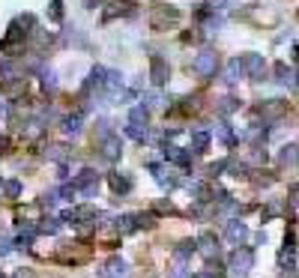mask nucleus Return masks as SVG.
Here are the masks:
<instances>
[{"instance_id": "nucleus-1", "label": "nucleus", "mask_w": 299, "mask_h": 278, "mask_svg": "<svg viewBox=\"0 0 299 278\" xmlns=\"http://www.w3.org/2000/svg\"><path fill=\"white\" fill-rule=\"evenodd\" d=\"M176 21H180V9L176 6H165V3H158L150 9V27L153 30H168V27H174Z\"/></svg>"}, {"instance_id": "nucleus-2", "label": "nucleus", "mask_w": 299, "mask_h": 278, "mask_svg": "<svg viewBox=\"0 0 299 278\" xmlns=\"http://www.w3.org/2000/svg\"><path fill=\"white\" fill-rule=\"evenodd\" d=\"M192 69L197 72L201 78H212V75H215V69H218V54L210 51V48H204V51H201L192 60Z\"/></svg>"}, {"instance_id": "nucleus-3", "label": "nucleus", "mask_w": 299, "mask_h": 278, "mask_svg": "<svg viewBox=\"0 0 299 278\" xmlns=\"http://www.w3.org/2000/svg\"><path fill=\"white\" fill-rule=\"evenodd\" d=\"M251 266H254V251L246 248V245H240V248L230 254V272H233V275H248Z\"/></svg>"}, {"instance_id": "nucleus-4", "label": "nucleus", "mask_w": 299, "mask_h": 278, "mask_svg": "<svg viewBox=\"0 0 299 278\" xmlns=\"http://www.w3.org/2000/svg\"><path fill=\"white\" fill-rule=\"evenodd\" d=\"M72 186H75V191H81L84 197H93V194L99 191V174H96L93 168H84L81 174L72 180Z\"/></svg>"}, {"instance_id": "nucleus-5", "label": "nucleus", "mask_w": 299, "mask_h": 278, "mask_svg": "<svg viewBox=\"0 0 299 278\" xmlns=\"http://www.w3.org/2000/svg\"><path fill=\"white\" fill-rule=\"evenodd\" d=\"M168 78H171V66H168V60L158 57V54H153V57H150V81H153V87L156 90L165 87Z\"/></svg>"}, {"instance_id": "nucleus-6", "label": "nucleus", "mask_w": 299, "mask_h": 278, "mask_svg": "<svg viewBox=\"0 0 299 278\" xmlns=\"http://www.w3.org/2000/svg\"><path fill=\"white\" fill-rule=\"evenodd\" d=\"M135 12H138V6H135V3H129V0H114V3L102 6V21H114V18H132Z\"/></svg>"}, {"instance_id": "nucleus-7", "label": "nucleus", "mask_w": 299, "mask_h": 278, "mask_svg": "<svg viewBox=\"0 0 299 278\" xmlns=\"http://www.w3.org/2000/svg\"><path fill=\"white\" fill-rule=\"evenodd\" d=\"M162 153H165L168 162H174L180 168H189V165H192V150H183V147H176V144H165Z\"/></svg>"}, {"instance_id": "nucleus-8", "label": "nucleus", "mask_w": 299, "mask_h": 278, "mask_svg": "<svg viewBox=\"0 0 299 278\" xmlns=\"http://www.w3.org/2000/svg\"><path fill=\"white\" fill-rule=\"evenodd\" d=\"M243 66H246V75L251 81H264V72H266V63L261 54H246L243 57Z\"/></svg>"}, {"instance_id": "nucleus-9", "label": "nucleus", "mask_w": 299, "mask_h": 278, "mask_svg": "<svg viewBox=\"0 0 299 278\" xmlns=\"http://www.w3.org/2000/svg\"><path fill=\"white\" fill-rule=\"evenodd\" d=\"M105 81H108V69L105 66H93L87 75V81H84V93H105Z\"/></svg>"}, {"instance_id": "nucleus-10", "label": "nucleus", "mask_w": 299, "mask_h": 278, "mask_svg": "<svg viewBox=\"0 0 299 278\" xmlns=\"http://www.w3.org/2000/svg\"><path fill=\"white\" fill-rule=\"evenodd\" d=\"M99 147H102V156H105L108 162H117V158H120V153H123V141H120V135H117V132H114L111 138L99 141Z\"/></svg>"}, {"instance_id": "nucleus-11", "label": "nucleus", "mask_w": 299, "mask_h": 278, "mask_svg": "<svg viewBox=\"0 0 299 278\" xmlns=\"http://www.w3.org/2000/svg\"><path fill=\"white\" fill-rule=\"evenodd\" d=\"M81 126H84V111H75V114H69V117H63V135L66 138H78L81 135Z\"/></svg>"}, {"instance_id": "nucleus-12", "label": "nucleus", "mask_w": 299, "mask_h": 278, "mask_svg": "<svg viewBox=\"0 0 299 278\" xmlns=\"http://www.w3.org/2000/svg\"><path fill=\"white\" fill-rule=\"evenodd\" d=\"M243 78H246L243 57H233V60H228V66H225V81H228V84H240Z\"/></svg>"}, {"instance_id": "nucleus-13", "label": "nucleus", "mask_w": 299, "mask_h": 278, "mask_svg": "<svg viewBox=\"0 0 299 278\" xmlns=\"http://www.w3.org/2000/svg\"><path fill=\"white\" fill-rule=\"evenodd\" d=\"M194 243H197V251H201V254H207V257H215V254H218V240L212 236L210 230H204Z\"/></svg>"}, {"instance_id": "nucleus-14", "label": "nucleus", "mask_w": 299, "mask_h": 278, "mask_svg": "<svg viewBox=\"0 0 299 278\" xmlns=\"http://www.w3.org/2000/svg\"><path fill=\"white\" fill-rule=\"evenodd\" d=\"M228 240H230L233 245H236V248H240V245H243V243L248 240V227L243 225L240 219H233V222H228Z\"/></svg>"}, {"instance_id": "nucleus-15", "label": "nucleus", "mask_w": 299, "mask_h": 278, "mask_svg": "<svg viewBox=\"0 0 299 278\" xmlns=\"http://www.w3.org/2000/svg\"><path fill=\"white\" fill-rule=\"evenodd\" d=\"M108 186L117 191V194H129V191H132V176L114 171V174H108Z\"/></svg>"}, {"instance_id": "nucleus-16", "label": "nucleus", "mask_w": 299, "mask_h": 278, "mask_svg": "<svg viewBox=\"0 0 299 278\" xmlns=\"http://www.w3.org/2000/svg\"><path fill=\"white\" fill-rule=\"evenodd\" d=\"M126 275V261L123 257H111V261L102 266V272H99V278H123Z\"/></svg>"}, {"instance_id": "nucleus-17", "label": "nucleus", "mask_w": 299, "mask_h": 278, "mask_svg": "<svg viewBox=\"0 0 299 278\" xmlns=\"http://www.w3.org/2000/svg\"><path fill=\"white\" fill-rule=\"evenodd\" d=\"M141 105L147 111H162V108H165V96H162L158 90H147L141 96Z\"/></svg>"}, {"instance_id": "nucleus-18", "label": "nucleus", "mask_w": 299, "mask_h": 278, "mask_svg": "<svg viewBox=\"0 0 299 278\" xmlns=\"http://www.w3.org/2000/svg\"><path fill=\"white\" fill-rule=\"evenodd\" d=\"M147 120H150V111H147L144 105H135V108L129 111V126H135V129H147Z\"/></svg>"}, {"instance_id": "nucleus-19", "label": "nucleus", "mask_w": 299, "mask_h": 278, "mask_svg": "<svg viewBox=\"0 0 299 278\" xmlns=\"http://www.w3.org/2000/svg\"><path fill=\"white\" fill-rule=\"evenodd\" d=\"M210 141H212V135L207 129H197V132H192V150L194 153H207L210 150Z\"/></svg>"}, {"instance_id": "nucleus-20", "label": "nucleus", "mask_w": 299, "mask_h": 278, "mask_svg": "<svg viewBox=\"0 0 299 278\" xmlns=\"http://www.w3.org/2000/svg\"><path fill=\"white\" fill-rule=\"evenodd\" d=\"M257 111H261V117H264V120H275V117H282V111H284V102H278V99H272V102L261 105Z\"/></svg>"}, {"instance_id": "nucleus-21", "label": "nucleus", "mask_w": 299, "mask_h": 278, "mask_svg": "<svg viewBox=\"0 0 299 278\" xmlns=\"http://www.w3.org/2000/svg\"><path fill=\"white\" fill-rule=\"evenodd\" d=\"M194 251H197V243H194V240H186V243H180L174 248V257L176 261H189Z\"/></svg>"}, {"instance_id": "nucleus-22", "label": "nucleus", "mask_w": 299, "mask_h": 278, "mask_svg": "<svg viewBox=\"0 0 299 278\" xmlns=\"http://www.w3.org/2000/svg\"><path fill=\"white\" fill-rule=\"evenodd\" d=\"M296 158H299V147H296V144L282 147V153H278V162H282V165H293Z\"/></svg>"}, {"instance_id": "nucleus-23", "label": "nucleus", "mask_w": 299, "mask_h": 278, "mask_svg": "<svg viewBox=\"0 0 299 278\" xmlns=\"http://www.w3.org/2000/svg\"><path fill=\"white\" fill-rule=\"evenodd\" d=\"M0 78H3V81H18V78H21V75H18V66L12 60H3V63H0Z\"/></svg>"}, {"instance_id": "nucleus-24", "label": "nucleus", "mask_w": 299, "mask_h": 278, "mask_svg": "<svg viewBox=\"0 0 299 278\" xmlns=\"http://www.w3.org/2000/svg\"><path fill=\"white\" fill-rule=\"evenodd\" d=\"M275 81L278 84H293V69L287 63H275Z\"/></svg>"}, {"instance_id": "nucleus-25", "label": "nucleus", "mask_w": 299, "mask_h": 278, "mask_svg": "<svg viewBox=\"0 0 299 278\" xmlns=\"http://www.w3.org/2000/svg\"><path fill=\"white\" fill-rule=\"evenodd\" d=\"M114 227H117V233H132V230H135V215H120V219H114Z\"/></svg>"}, {"instance_id": "nucleus-26", "label": "nucleus", "mask_w": 299, "mask_h": 278, "mask_svg": "<svg viewBox=\"0 0 299 278\" xmlns=\"http://www.w3.org/2000/svg\"><path fill=\"white\" fill-rule=\"evenodd\" d=\"M114 135V126H111V120H96V141H105V138H111Z\"/></svg>"}, {"instance_id": "nucleus-27", "label": "nucleus", "mask_w": 299, "mask_h": 278, "mask_svg": "<svg viewBox=\"0 0 299 278\" xmlns=\"http://www.w3.org/2000/svg\"><path fill=\"white\" fill-rule=\"evenodd\" d=\"M189 191H192L197 201H212V191H210V186H207V183H192V186H189Z\"/></svg>"}, {"instance_id": "nucleus-28", "label": "nucleus", "mask_w": 299, "mask_h": 278, "mask_svg": "<svg viewBox=\"0 0 299 278\" xmlns=\"http://www.w3.org/2000/svg\"><path fill=\"white\" fill-rule=\"evenodd\" d=\"M3 194H6L9 201L21 197V183H18V180H6V183H3Z\"/></svg>"}, {"instance_id": "nucleus-29", "label": "nucleus", "mask_w": 299, "mask_h": 278, "mask_svg": "<svg viewBox=\"0 0 299 278\" xmlns=\"http://www.w3.org/2000/svg\"><path fill=\"white\" fill-rule=\"evenodd\" d=\"M215 135L225 141L228 147H233V144H236V141H233V132H230V126H228V123H218V126H215Z\"/></svg>"}, {"instance_id": "nucleus-30", "label": "nucleus", "mask_w": 299, "mask_h": 278, "mask_svg": "<svg viewBox=\"0 0 299 278\" xmlns=\"http://www.w3.org/2000/svg\"><path fill=\"white\" fill-rule=\"evenodd\" d=\"M123 132H126V135H129L132 141H138V144H144V141L150 138V132H147V129H135V126H126Z\"/></svg>"}, {"instance_id": "nucleus-31", "label": "nucleus", "mask_w": 299, "mask_h": 278, "mask_svg": "<svg viewBox=\"0 0 299 278\" xmlns=\"http://www.w3.org/2000/svg\"><path fill=\"white\" fill-rule=\"evenodd\" d=\"M156 225V215H153V212H138V215H135V230H138V227H153Z\"/></svg>"}, {"instance_id": "nucleus-32", "label": "nucleus", "mask_w": 299, "mask_h": 278, "mask_svg": "<svg viewBox=\"0 0 299 278\" xmlns=\"http://www.w3.org/2000/svg\"><path fill=\"white\" fill-rule=\"evenodd\" d=\"M60 222H63V219H45V222L39 225V233H57V230H60Z\"/></svg>"}, {"instance_id": "nucleus-33", "label": "nucleus", "mask_w": 299, "mask_h": 278, "mask_svg": "<svg viewBox=\"0 0 299 278\" xmlns=\"http://www.w3.org/2000/svg\"><path fill=\"white\" fill-rule=\"evenodd\" d=\"M48 18H51V21H57V24L63 21V0H51V9H48Z\"/></svg>"}, {"instance_id": "nucleus-34", "label": "nucleus", "mask_w": 299, "mask_h": 278, "mask_svg": "<svg viewBox=\"0 0 299 278\" xmlns=\"http://www.w3.org/2000/svg\"><path fill=\"white\" fill-rule=\"evenodd\" d=\"M42 84H45V90H57V75H54V69H42Z\"/></svg>"}, {"instance_id": "nucleus-35", "label": "nucleus", "mask_w": 299, "mask_h": 278, "mask_svg": "<svg viewBox=\"0 0 299 278\" xmlns=\"http://www.w3.org/2000/svg\"><path fill=\"white\" fill-rule=\"evenodd\" d=\"M236 108H240V102H236V99H222V105H218V111H222L225 117H228V114H233Z\"/></svg>"}, {"instance_id": "nucleus-36", "label": "nucleus", "mask_w": 299, "mask_h": 278, "mask_svg": "<svg viewBox=\"0 0 299 278\" xmlns=\"http://www.w3.org/2000/svg\"><path fill=\"white\" fill-rule=\"evenodd\" d=\"M228 168H230V176H236V180L248 174V165H230V162H228Z\"/></svg>"}, {"instance_id": "nucleus-37", "label": "nucleus", "mask_w": 299, "mask_h": 278, "mask_svg": "<svg viewBox=\"0 0 299 278\" xmlns=\"http://www.w3.org/2000/svg\"><path fill=\"white\" fill-rule=\"evenodd\" d=\"M204 6H207V9H210V12H222V9H225V6H228V0H207V3H204Z\"/></svg>"}, {"instance_id": "nucleus-38", "label": "nucleus", "mask_w": 299, "mask_h": 278, "mask_svg": "<svg viewBox=\"0 0 299 278\" xmlns=\"http://www.w3.org/2000/svg\"><path fill=\"white\" fill-rule=\"evenodd\" d=\"M225 168H228V162H215V165H210V174H212V176H218L222 171H225Z\"/></svg>"}, {"instance_id": "nucleus-39", "label": "nucleus", "mask_w": 299, "mask_h": 278, "mask_svg": "<svg viewBox=\"0 0 299 278\" xmlns=\"http://www.w3.org/2000/svg\"><path fill=\"white\" fill-rule=\"evenodd\" d=\"M72 194H75V186H63V189H60V197H63V201H72Z\"/></svg>"}, {"instance_id": "nucleus-40", "label": "nucleus", "mask_w": 299, "mask_h": 278, "mask_svg": "<svg viewBox=\"0 0 299 278\" xmlns=\"http://www.w3.org/2000/svg\"><path fill=\"white\" fill-rule=\"evenodd\" d=\"M63 150H66V147H51V158H57V162H60V158H66Z\"/></svg>"}, {"instance_id": "nucleus-41", "label": "nucleus", "mask_w": 299, "mask_h": 278, "mask_svg": "<svg viewBox=\"0 0 299 278\" xmlns=\"http://www.w3.org/2000/svg\"><path fill=\"white\" fill-rule=\"evenodd\" d=\"M84 6H87V9H102L105 0H84Z\"/></svg>"}, {"instance_id": "nucleus-42", "label": "nucleus", "mask_w": 299, "mask_h": 278, "mask_svg": "<svg viewBox=\"0 0 299 278\" xmlns=\"http://www.w3.org/2000/svg\"><path fill=\"white\" fill-rule=\"evenodd\" d=\"M6 117H9V105L0 102V120H6Z\"/></svg>"}, {"instance_id": "nucleus-43", "label": "nucleus", "mask_w": 299, "mask_h": 278, "mask_svg": "<svg viewBox=\"0 0 299 278\" xmlns=\"http://www.w3.org/2000/svg\"><path fill=\"white\" fill-rule=\"evenodd\" d=\"M6 150H9V138H6V135H0V153H6Z\"/></svg>"}, {"instance_id": "nucleus-44", "label": "nucleus", "mask_w": 299, "mask_h": 278, "mask_svg": "<svg viewBox=\"0 0 299 278\" xmlns=\"http://www.w3.org/2000/svg\"><path fill=\"white\" fill-rule=\"evenodd\" d=\"M254 243H257V245L266 243V233H264V230H261V233H254Z\"/></svg>"}, {"instance_id": "nucleus-45", "label": "nucleus", "mask_w": 299, "mask_h": 278, "mask_svg": "<svg viewBox=\"0 0 299 278\" xmlns=\"http://www.w3.org/2000/svg\"><path fill=\"white\" fill-rule=\"evenodd\" d=\"M192 278H212L210 272H197V275H192Z\"/></svg>"}, {"instance_id": "nucleus-46", "label": "nucleus", "mask_w": 299, "mask_h": 278, "mask_svg": "<svg viewBox=\"0 0 299 278\" xmlns=\"http://www.w3.org/2000/svg\"><path fill=\"white\" fill-rule=\"evenodd\" d=\"M296 57H299V45H296Z\"/></svg>"}, {"instance_id": "nucleus-47", "label": "nucleus", "mask_w": 299, "mask_h": 278, "mask_svg": "<svg viewBox=\"0 0 299 278\" xmlns=\"http://www.w3.org/2000/svg\"><path fill=\"white\" fill-rule=\"evenodd\" d=\"M296 84H299V78H296Z\"/></svg>"}, {"instance_id": "nucleus-48", "label": "nucleus", "mask_w": 299, "mask_h": 278, "mask_svg": "<svg viewBox=\"0 0 299 278\" xmlns=\"http://www.w3.org/2000/svg\"><path fill=\"white\" fill-rule=\"evenodd\" d=\"M0 186H3V183H0Z\"/></svg>"}]
</instances>
